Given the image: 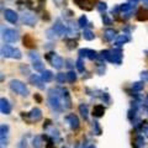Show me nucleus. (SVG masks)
<instances>
[{
  "mask_svg": "<svg viewBox=\"0 0 148 148\" xmlns=\"http://www.w3.org/2000/svg\"><path fill=\"white\" fill-rule=\"evenodd\" d=\"M143 86H145V83L143 82H136V83L132 84V89L136 90V91H140V90L143 89Z\"/></svg>",
  "mask_w": 148,
  "mask_h": 148,
  "instance_id": "30",
  "label": "nucleus"
},
{
  "mask_svg": "<svg viewBox=\"0 0 148 148\" xmlns=\"http://www.w3.org/2000/svg\"><path fill=\"white\" fill-rule=\"evenodd\" d=\"M83 37H84V40H86V41H92L95 38V35L91 30L84 29V31H83Z\"/></svg>",
  "mask_w": 148,
  "mask_h": 148,
  "instance_id": "23",
  "label": "nucleus"
},
{
  "mask_svg": "<svg viewBox=\"0 0 148 148\" xmlns=\"http://www.w3.org/2000/svg\"><path fill=\"white\" fill-rule=\"evenodd\" d=\"M61 94H62V103L63 106L66 109H69L72 106V100H71V95L67 89H61Z\"/></svg>",
  "mask_w": 148,
  "mask_h": 148,
  "instance_id": "13",
  "label": "nucleus"
},
{
  "mask_svg": "<svg viewBox=\"0 0 148 148\" xmlns=\"http://www.w3.org/2000/svg\"><path fill=\"white\" fill-rule=\"evenodd\" d=\"M24 45L26 46V47H35V40L32 38V37L30 35H25L24 36Z\"/></svg>",
  "mask_w": 148,
  "mask_h": 148,
  "instance_id": "22",
  "label": "nucleus"
},
{
  "mask_svg": "<svg viewBox=\"0 0 148 148\" xmlns=\"http://www.w3.org/2000/svg\"><path fill=\"white\" fill-rule=\"evenodd\" d=\"M73 1L75 3L80 9H84V10L89 11L92 9V4H91L90 0H73Z\"/></svg>",
  "mask_w": 148,
  "mask_h": 148,
  "instance_id": "17",
  "label": "nucleus"
},
{
  "mask_svg": "<svg viewBox=\"0 0 148 148\" xmlns=\"http://www.w3.org/2000/svg\"><path fill=\"white\" fill-rule=\"evenodd\" d=\"M96 9H98L100 12H104L106 9H108V5H106V3L100 1V3H98V6H96Z\"/></svg>",
  "mask_w": 148,
  "mask_h": 148,
  "instance_id": "35",
  "label": "nucleus"
},
{
  "mask_svg": "<svg viewBox=\"0 0 148 148\" xmlns=\"http://www.w3.org/2000/svg\"><path fill=\"white\" fill-rule=\"evenodd\" d=\"M29 57L31 58V61H32V62L38 61V59H40V56L37 54L36 52H30V53H29Z\"/></svg>",
  "mask_w": 148,
  "mask_h": 148,
  "instance_id": "36",
  "label": "nucleus"
},
{
  "mask_svg": "<svg viewBox=\"0 0 148 148\" xmlns=\"http://www.w3.org/2000/svg\"><path fill=\"white\" fill-rule=\"evenodd\" d=\"M32 67H34L35 71L37 72H43V63L41 59H38V61H35V62H32Z\"/></svg>",
  "mask_w": 148,
  "mask_h": 148,
  "instance_id": "25",
  "label": "nucleus"
},
{
  "mask_svg": "<svg viewBox=\"0 0 148 148\" xmlns=\"http://www.w3.org/2000/svg\"><path fill=\"white\" fill-rule=\"evenodd\" d=\"M42 79L45 82H51L53 79V73L51 71H43L42 72Z\"/></svg>",
  "mask_w": 148,
  "mask_h": 148,
  "instance_id": "26",
  "label": "nucleus"
},
{
  "mask_svg": "<svg viewBox=\"0 0 148 148\" xmlns=\"http://www.w3.org/2000/svg\"><path fill=\"white\" fill-rule=\"evenodd\" d=\"M22 117L25 120H27V122H37L42 119V111H41L38 108H34L26 115H25V112H22Z\"/></svg>",
  "mask_w": 148,
  "mask_h": 148,
  "instance_id": "6",
  "label": "nucleus"
},
{
  "mask_svg": "<svg viewBox=\"0 0 148 148\" xmlns=\"http://www.w3.org/2000/svg\"><path fill=\"white\" fill-rule=\"evenodd\" d=\"M88 148H95L94 146H89V147H88Z\"/></svg>",
  "mask_w": 148,
  "mask_h": 148,
  "instance_id": "45",
  "label": "nucleus"
},
{
  "mask_svg": "<svg viewBox=\"0 0 148 148\" xmlns=\"http://www.w3.org/2000/svg\"><path fill=\"white\" fill-rule=\"evenodd\" d=\"M103 21H104L105 25H111V24H112V21L110 20V17H109L108 15H105V14L103 15Z\"/></svg>",
  "mask_w": 148,
  "mask_h": 148,
  "instance_id": "37",
  "label": "nucleus"
},
{
  "mask_svg": "<svg viewBox=\"0 0 148 148\" xmlns=\"http://www.w3.org/2000/svg\"><path fill=\"white\" fill-rule=\"evenodd\" d=\"M21 21L24 22L25 25H29V26H35L36 22H37V17L34 14H30V12H25L24 15L21 16Z\"/></svg>",
  "mask_w": 148,
  "mask_h": 148,
  "instance_id": "8",
  "label": "nucleus"
},
{
  "mask_svg": "<svg viewBox=\"0 0 148 148\" xmlns=\"http://www.w3.org/2000/svg\"><path fill=\"white\" fill-rule=\"evenodd\" d=\"M136 17L138 21H148V9H141V10H138Z\"/></svg>",
  "mask_w": 148,
  "mask_h": 148,
  "instance_id": "18",
  "label": "nucleus"
},
{
  "mask_svg": "<svg viewBox=\"0 0 148 148\" xmlns=\"http://www.w3.org/2000/svg\"><path fill=\"white\" fill-rule=\"evenodd\" d=\"M66 43H67V47L69 49H73V48H75L78 46L77 41H74V40H66Z\"/></svg>",
  "mask_w": 148,
  "mask_h": 148,
  "instance_id": "32",
  "label": "nucleus"
},
{
  "mask_svg": "<svg viewBox=\"0 0 148 148\" xmlns=\"http://www.w3.org/2000/svg\"><path fill=\"white\" fill-rule=\"evenodd\" d=\"M79 112H80L82 117L84 120L88 119V114H89V111H88V105L86 104H80L79 105Z\"/></svg>",
  "mask_w": 148,
  "mask_h": 148,
  "instance_id": "24",
  "label": "nucleus"
},
{
  "mask_svg": "<svg viewBox=\"0 0 148 148\" xmlns=\"http://www.w3.org/2000/svg\"><path fill=\"white\" fill-rule=\"evenodd\" d=\"M133 8V5L132 4H130V3H125V4H122L121 6H120V10L121 11H128V10H131V9Z\"/></svg>",
  "mask_w": 148,
  "mask_h": 148,
  "instance_id": "33",
  "label": "nucleus"
},
{
  "mask_svg": "<svg viewBox=\"0 0 148 148\" xmlns=\"http://www.w3.org/2000/svg\"><path fill=\"white\" fill-rule=\"evenodd\" d=\"M59 89H51L48 91V103L49 106L56 111L63 110V103H62V94H58Z\"/></svg>",
  "mask_w": 148,
  "mask_h": 148,
  "instance_id": "1",
  "label": "nucleus"
},
{
  "mask_svg": "<svg viewBox=\"0 0 148 148\" xmlns=\"http://www.w3.org/2000/svg\"><path fill=\"white\" fill-rule=\"evenodd\" d=\"M9 85H10V89L12 91H15L16 94H18V95H22V96L29 95V89H27L25 83H22V82L17 80V79H12Z\"/></svg>",
  "mask_w": 148,
  "mask_h": 148,
  "instance_id": "3",
  "label": "nucleus"
},
{
  "mask_svg": "<svg viewBox=\"0 0 148 148\" xmlns=\"http://www.w3.org/2000/svg\"><path fill=\"white\" fill-rule=\"evenodd\" d=\"M4 17H5V20L9 21L10 24H16L18 15H17L16 11L11 10V9H6V10L4 11Z\"/></svg>",
  "mask_w": 148,
  "mask_h": 148,
  "instance_id": "10",
  "label": "nucleus"
},
{
  "mask_svg": "<svg viewBox=\"0 0 148 148\" xmlns=\"http://www.w3.org/2000/svg\"><path fill=\"white\" fill-rule=\"evenodd\" d=\"M122 51L121 48H115L114 51H111V63H116V64H121L122 61Z\"/></svg>",
  "mask_w": 148,
  "mask_h": 148,
  "instance_id": "11",
  "label": "nucleus"
},
{
  "mask_svg": "<svg viewBox=\"0 0 148 148\" xmlns=\"http://www.w3.org/2000/svg\"><path fill=\"white\" fill-rule=\"evenodd\" d=\"M46 59L51 63V66L54 67L56 69H61L63 66H64V61L61 56H58L57 53L54 52H49L46 54Z\"/></svg>",
  "mask_w": 148,
  "mask_h": 148,
  "instance_id": "4",
  "label": "nucleus"
},
{
  "mask_svg": "<svg viewBox=\"0 0 148 148\" xmlns=\"http://www.w3.org/2000/svg\"><path fill=\"white\" fill-rule=\"evenodd\" d=\"M104 37H105V40L106 41H112L115 37H116V31L112 30V29H108V30H105L104 32Z\"/></svg>",
  "mask_w": 148,
  "mask_h": 148,
  "instance_id": "21",
  "label": "nucleus"
},
{
  "mask_svg": "<svg viewBox=\"0 0 148 148\" xmlns=\"http://www.w3.org/2000/svg\"><path fill=\"white\" fill-rule=\"evenodd\" d=\"M67 63H68V64H67V66H68L69 68H71V67L73 66V64H72V61H67Z\"/></svg>",
  "mask_w": 148,
  "mask_h": 148,
  "instance_id": "44",
  "label": "nucleus"
},
{
  "mask_svg": "<svg viewBox=\"0 0 148 148\" xmlns=\"http://www.w3.org/2000/svg\"><path fill=\"white\" fill-rule=\"evenodd\" d=\"M145 105H146V109H147V111H148V96L146 98V101H145Z\"/></svg>",
  "mask_w": 148,
  "mask_h": 148,
  "instance_id": "43",
  "label": "nucleus"
},
{
  "mask_svg": "<svg viewBox=\"0 0 148 148\" xmlns=\"http://www.w3.org/2000/svg\"><path fill=\"white\" fill-rule=\"evenodd\" d=\"M92 123H94V128H95V131H96V135H101V130H100V127H99V122L94 121Z\"/></svg>",
  "mask_w": 148,
  "mask_h": 148,
  "instance_id": "39",
  "label": "nucleus"
},
{
  "mask_svg": "<svg viewBox=\"0 0 148 148\" xmlns=\"http://www.w3.org/2000/svg\"><path fill=\"white\" fill-rule=\"evenodd\" d=\"M66 75H67V80H68L69 83H74V82L77 80V74L74 73L73 71H69V72L66 74Z\"/></svg>",
  "mask_w": 148,
  "mask_h": 148,
  "instance_id": "27",
  "label": "nucleus"
},
{
  "mask_svg": "<svg viewBox=\"0 0 148 148\" xmlns=\"http://www.w3.org/2000/svg\"><path fill=\"white\" fill-rule=\"evenodd\" d=\"M128 41H131V37H130V36H127V35H120L117 37V40L115 41V45H116L117 47H120V46L125 45L126 42H128Z\"/></svg>",
  "mask_w": 148,
  "mask_h": 148,
  "instance_id": "19",
  "label": "nucleus"
},
{
  "mask_svg": "<svg viewBox=\"0 0 148 148\" xmlns=\"http://www.w3.org/2000/svg\"><path fill=\"white\" fill-rule=\"evenodd\" d=\"M136 143H137V145H136V147H141V146H143V145H145V140H143V137H137V140H136Z\"/></svg>",
  "mask_w": 148,
  "mask_h": 148,
  "instance_id": "38",
  "label": "nucleus"
},
{
  "mask_svg": "<svg viewBox=\"0 0 148 148\" xmlns=\"http://www.w3.org/2000/svg\"><path fill=\"white\" fill-rule=\"evenodd\" d=\"M52 29L56 31V34L59 35V36H63V35H66V34H68V32H69V30L67 29V27L64 26L63 24H61L59 21H58V22H56L54 26L52 27Z\"/></svg>",
  "mask_w": 148,
  "mask_h": 148,
  "instance_id": "16",
  "label": "nucleus"
},
{
  "mask_svg": "<svg viewBox=\"0 0 148 148\" xmlns=\"http://www.w3.org/2000/svg\"><path fill=\"white\" fill-rule=\"evenodd\" d=\"M145 78V79H147L148 78V72H145V73H142V79Z\"/></svg>",
  "mask_w": 148,
  "mask_h": 148,
  "instance_id": "42",
  "label": "nucleus"
},
{
  "mask_svg": "<svg viewBox=\"0 0 148 148\" xmlns=\"http://www.w3.org/2000/svg\"><path fill=\"white\" fill-rule=\"evenodd\" d=\"M35 99H36L37 101H38V103H41V100H42V99H41V96H40L38 94H35Z\"/></svg>",
  "mask_w": 148,
  "mask_h": 148,
  "instance_id": "41",
  "label": "nucleus"
},
{
  "mask_svg": "<svg viewBox=\"0 0 148 148\" xmlns=\"http://www.w3.org/2000/svg\"><path fill=\"white\" fill-rule=\"evenodd\" d=\"M67 120H68L69 125H71V128H72V130H78V128H79L80 122H79V119L77 117V115H74V114L68 115Z\"/></svg>",
  "mask_w": 148,
  "mask_h": 148,
  "instance_id": "15",
  "label": "nucleus"
},
{
  "mask_svg": "<svg viewBox=\"0 0 148 148\" xmlns=\"http://www.w3.org/2000/svg\"><path fill=\"white\" fill-rule=\"evenodd\" d=\"M56 79H57L58 83L63 84V83L67 80V75H64V73H58V74H57V77H56Z\"/></svg>",
  "mask_w": 148,
  "mask_h": 148,
  "instance_id": "34",
  "label": "nucleus"
},
{
  "mask_svg": "<svg viewBox=\"0 0 148 148\" xmlns=\"http://www.w3.org/2000/svg\"><path fill=\"white\" fill-rule=\"evenodd\" d=\"M78 25H79V27H85L88 25V18L85 15H82L79 17V20H78Z\"/></svg>",
  "mask_w": 148,
  "mask_h": 148,
  "instance_id": "31",
  "label": "nucleus"
},
{
  "mask_svg": "<svg viewBox=\"0 0 148 148\" xmlns=\"http://www.w3.org/2000/svg\"><path fill=\"white\" fill-rule=\"evenodd\" d=\"M75 67L78 69V72H80V73L84 72V62H83V59L80 57L78 58V61L75 62Z\"/></svg>",
  "mask_w": 148,
  "mask_h": 148,
  "instance_id": "28",
  "label": "nucleus"
},
{
  "mask_svg": "<svg viewBox=\"0 0 148 148\" xmlns=\"http://www.w3.org/2000/svg\"><path fill=\"white\" fill-rule=\"evenodd\" d=\"M79 57L83 58V57H86L89 59H96L99 58V54L92 49H88V48H83V49H79Z\"/></svg>",
  "mask_w": 148,
  "mask_h": 148,
  "instance_id": "12",
  "label": "nucleus"
},
{
  "mask_svg": "<svg viewBox=\"0 0 148 148\" xmlns=\"http://www.w3.org/2000/svg\"><path fill=\"white\" fill-rule=\"evenodd\" d=\"M29 80H30V83H31L32 85L37 86L38 89H45V88H46L45 80L42 79V77H38V75H36V74H32Z\"/></svg>",
  "mask_w": 148,
  "mask_h": 148,
  "instance_id": "9",
  "label": "nucleus"
},
{
  "mask_svg": "<svg viewBox=\"0 0 148 148\" xmlns=\"http://www.w3.org/2000/svg\"><path fill=\"white\" fill-rule=\"evenodd\" d=\"M1 56L5 58H15V59H20L22 57L20 49L9 45H4L1 47Z\"/></svg>",
  "mask_w": 148,
  "mask_h": 148,
  "instance_id": "2",
  "label": "nucleus"
},
{
  "mask_svg": "<svg viewBox=\"0 0 148 148\" xmlns=\"http://www.w3.org/2000/svg\"><path fill=\"white\" fill-rule=\"evenodd\" d=\"M3 38L8 43H15L18 41L20 36L14 29H3Z\"/></svg>",
  "mask_w": 148,
  "mask_h": 148,
  "instance_id": "5",
  "label": "nucleus"
},
{
  "mask_svg": "<svg viewBox=\"0 0 148 148\" xmlns=\"http://www.w3.org/2000/svg\"><path fill=\"white\" fill-rule=\"evenodd\" d=\"M101 99H103L104 101H106V103H108V101H110V96H109L108 92H104V95H101Z\"/></svg>",
  "mask_w": 148,
  "mask_h": 148,
  "instance_id": "40",
  "label": "nucleus"
},
{
  "mask_svg": "<svg viewBox=\"0 0 148 148\" xmlns=\"http://www.w3.org/2000/svg\"><path fill=\"white\" fill-rule=\"evenodd\" d=\"M105 112V108L103 105H96L94 106V109H92V115H94L95 117H101Z\"/></svg>",
  "mask_w": 148,
  "mask_h": 148,
  "instance_id": "20",
  "label": "nucleus"
},
{
  "mask_svg": "<svg viewBox=\"0 0 148 148\" xmlns=\"http://www.w3.org/2000/svg\"><path fill=\"white\" fill-rule=\"evenodd\" d=\"M62 148H67V147H62Z\"/></svg>",
  "mask_w": 148,
  "mask_h": 148,
  "instance_id": "46",
  "label": "nucleus"
},
{
  "mask_svg": "<svg viewBox=\"0 0 148 148\" xmlns=\"http://www.w3.org/2000/svg\"><path fill=\"white\" fill-rule=\"evenodd\" d=\"M0 110H1V112L4 115H9L11 112V105L8 101V99H5V98L0 99Z\"/></svg>",
  "mask_w": 148,
  "mask_h": 148,
  "instance_id": "14",
  "label": "nucleus"
},
{
  "mask_svg": "<svg viewBox=\"0 0 148 148\" xmlns=\"http://www.w3.org/2000/svg\"><path fill=\"white\" fill-rule=\"evenodd\" d=\"M25 1L27 4V6L30 9H32V10L41 11L43 5H45V3H46V0H25Z\"/></svg>",
  "mask_w": 148,
  "mask_h": 148,
  "instance_id": "7",
  "label": "nucleus"
},
{
  "mask_svg": "<svg viewBox=\"0 0 148 148\" xmlns=\"http://www.w3.org/2000/svg\"><path fill=\"white\" fill-rule=\"evenodd\" d=\"M34 148H41L42 147V137H40V136H36L34 138Z\"/></svg>",
  "mask_w": 148,
  "mask_h": 148,
  "instance_id": "29",
  "label": "nucleus"
}]
</instances>
